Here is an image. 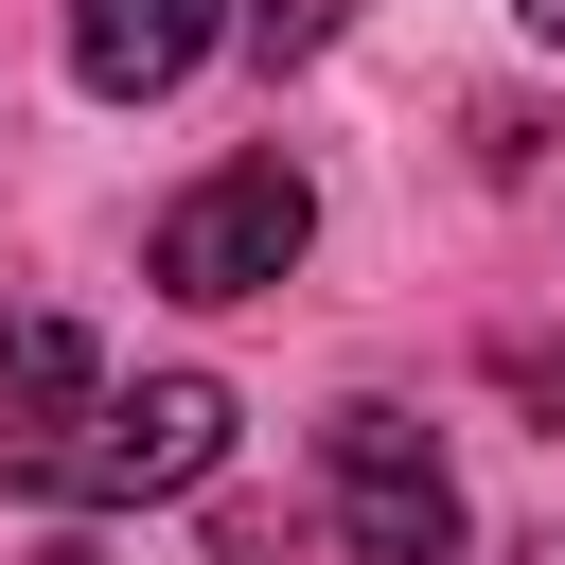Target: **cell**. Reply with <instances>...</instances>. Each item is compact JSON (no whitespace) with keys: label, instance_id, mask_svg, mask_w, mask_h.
<instances>
[{"label":"cell","instance_id":"obj_1","mask_svg":"<svg viewBox=\"0 0 565 565\" xmlns=\"http://www.w3.org/2000/svg\"><path fill=\"white\" fill-rule=\"evenodd\" d=\"M230 459V388L212 371H159L124 406H71L53 441H18V494H71V512H124V494H194Z\"/></svg>","mask_w":565,"mask_h":565},{"label":"cell","instance_id":"obj_2","mask_svg":"<svg viewBox=\"0 0 565 565\" xmlns=\"http://www.w3.org/2000/svg\"><path fill=\"white\" fill-rule=\"evenodd\" d=\"M300 230H318L300 159H230V177H194V194L141 230V265H159V300H265V282L300 265Z\"/></svg>","mask_w":565,"mask_h":565},{"label":"cell","instance_id":"obj_3","mask_svg":"<svg viewBox=\"0 0 565 565\" xmlns=\"http://www.w3.org/2000/svg\"><path fill=\"white\" fill-rule=\"evenodd\" d=\"M318 477H335V547L353 565H459V477H441V441L406 406H335Z\"/></svg>","mask_w":565,"mask_h":565},{"label":"cell","instance_id":"obj_4","mask_svg":"<svg viewBox=\"0 0 565 565\" xmlns=\"http://www.w3.org/2000/svg\"><path fill=\"white\" fill-rule=\"evenodd\" d=\"M194 53H212V0H71V71L106 106H159Z\"/></svg>","mask_w":565,"mask_h":565},{"label":"cell","instance_id":"obj_5","mask_svg":"<svg viewBox=\"0 0 565 565\" xmlns=\"http://www.w3.org/2000/svg\"><path fill=\"white\" fill-rule=\"evenodd\" d=\"M71 406H88V318H53V300H35V318H0V459H18V441H53Z\"/></svg>","mask_w":565,"mask_h":565},{"label":"cell","instance_id":"obj_6","mask_svg":"<svg viewBox=\"0 0 565 565\" xmlns=\"http://www.w3.org/2000/svg\"><path fill=\"white\" fill-rule=\"evenodd\" d=\"M335 35H353V0H247V53L265 71H318Z\"/></svg>","mask_w":565,"mask_h":565},{"label":"cell","instance_id":"obj_7","mask_svg":"<svg viewBox=\"0 0 565 565\" xmlns=\"http://www.w3.org/2000/svg\"><path fill=\"white\" fill-rule=\"evenodd\" d=\"M512 406H530V424L565 441V353H547V335H512Z\"/></svg>","mask_w":565,"mask_h":565},{"label":"cell","instance_id":"obj_8","mask_svg":"<svg viewBox=\"0 0 565 565\" xmlns=\"http://www.w3.org/2000/svg\"><path fill=\"white\" fill-rule=\"evenodd\" d=\"M530 35H565V0H530Z\"/></svg>","mask_w":565,"mask_h":565}]
</instances>
